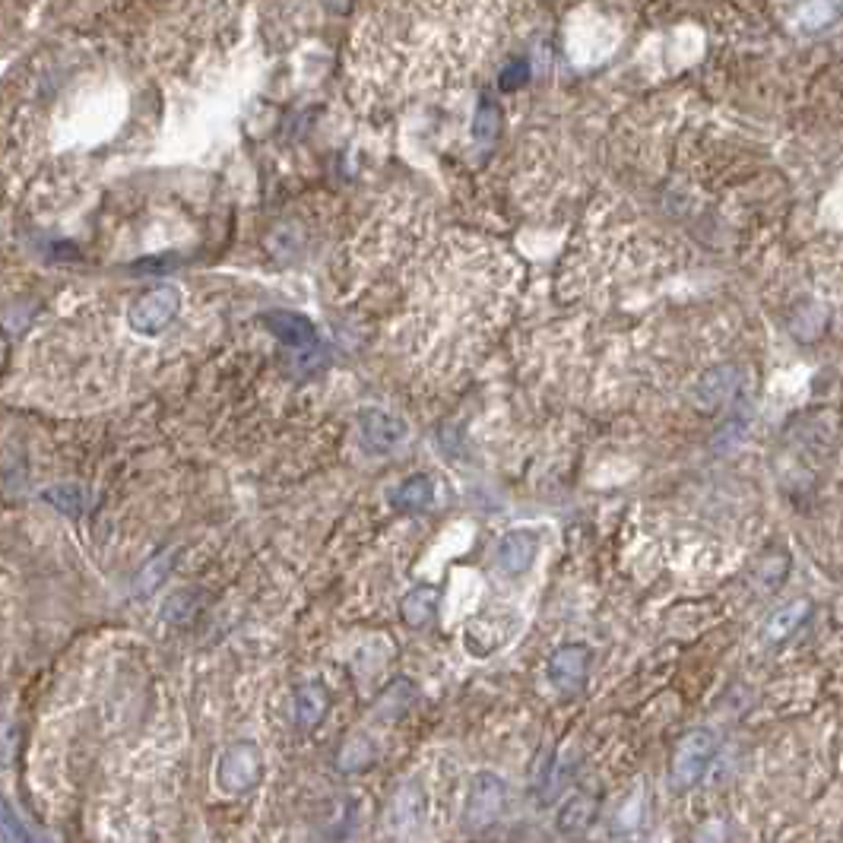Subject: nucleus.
Wrapping results in <instances>:
<instances>
[{
	"instance_id": "obj_3",
	"label": "nucleus",
	"mask_w": 843,
	"mask_h": 843,
	"mask_svg": "<svg viewBox=\"0 0 843 843\" xmlns=\"http://www.w3.org/2000/svg\"><path fill=\"white\" fill-rule=\"evenodd\" d=\"M260 774H264V758H260L257 745L251 742H235L226 748L216 764V783L222 793H248L251 786H257Z\"/></svg>"
},
{
	"instance_id": "obj_15",
	"label": "nucleus",
	"mask_w": 843,
	"mask_h": 843,
	"mask_svg": "<svg viewBox=\"0 0 843 843\" xmlns=\"http://www.w3.org/2000/svg\"><path fill=\"white\" fill-rule=\"evenodd\" d=\"M527 80H530V64H527V61H514L508 70L501 73V89H504V92L520 89Z\"/></svg>"
},
{
	"instance_id": "obj_13",
	"label": "nucleus",
	"mask_w": 843,
	"mask_h": 843,
	"mask_svg": "<svg viewBox=\"0 0 843 843\" xmlns=\"http://www.w3.org/2000/svg\"><path fill=\"white\" fill-rule=\"evenodd\" d=\"M590 821H593V802L584 799V796H574L565 809H561L558 828L561 831H580V828H587Z\"/></svg>"
},
{
	"instance_id": "obj_9",
	"label": "nucleus",
	"mask_w": 843,
	"mask_h": 843,
	"mask_svg": "<svg viewBox=\"0 0 843 843\" xmlns=\"http://www.w3.org/2000/svg\"><path fill=\"white\" fill-rule=\"evenodd\" d=\"M809 615H812V603L809 599H793V603H786L780 606L777 612L767 615V622H764V641L767 644H780L786 638H793V634L809 622Z\"/></svg>"
},
{
	"instance_id": "obj_7",
	"label": "nucleus",
	"mask_w": 843,
	"mask_h": 843,
	"mask_svg": "<svg viewBox=\"0 0 843 843\" xmlns=\"http://www.w3.org/2000/svg\"><path fill=\"white\" fill-rule=\"evenodd\" d=\"M536 555H539V536L533 530H511V533H504L501 542H498V568L504 574H527L533 565H536Z\"/></svg>"
},
{
	"instance_id": "obj_5",
	"label": "nucleus",
	"mask_w": 843,
	"mask_h": 843,
	"mask_svg": "<svg viewBox=\"0 0 843 843\" xmlns=\"http://www.w3.org/2000/svg\"><path fill=\"white\" fill-rule=\"evenodd\" d=\"M422 818H425V793L416 780H409L393 793V799L387 805L384 831L390 837H409L422 824Z\"/></svg>"
},
{
	"instance_id": "obj_14",
	"label": "nucleus",
	"mask_w": 843,
	"mask_h": 843,
	"mask_svg": "<svg viewBox=\"0 0 843 843\" xmlns=\"http://www.w3.org/2000/svg\"><path fill=\"white\" fill-rule=\"evenodd\" d=\"M45 498L64 514H80L83 511V492L77 489V485H54V489L45 492Z\"/></svg>"
},
{
	"instance_id": "obj_11",
	"label": "nucleus",
	"mask_w": 843,
	"mask_h": 843,
	"mask_svg": "<svg viewBox=\"0 0 843 843\" xmlns=\"http://www.w3.org/2000/svg\"><path fill=\"white\" fill-rule=\"evenodd\" d=\"M400 612H403V622L409 628H425L435 618V612H438V590L435 587L409 590L403 596V603H400Z\"/></svg>"
},
{
	"instance_id": "obj_10",
	"label": "nucleus",
	"mask_w": 843,
	"mask_h": 843,
	"mask_svg": "<svg viewBox=\"0 0 843 843\" xmlns=\"http://www.w3.org/2000/svg\"><path fill=\"white\" fill-rule=\"evenodd\" d=\"M432 501H435V482L428 479V476H422V473L403 479L397 489H393V495H390V504L397 511H403V514H419Z\"/></svg>"
},
{
	"instance_id": "obj_6",
	"label": "nucleus",
	"mask_w": 843,
	"mask_h": 843,
	"mask_svg": "<svg viewBox=\"0 0 843 843\" xmlns=\"http://www.w3.org/2000/svg\"><path fill=\"white\" fill-rule=\"evenodd\" d=\"M359 435H362L365 451L390 454L406 441V422L381 409H365L359 416Z\"/></svg>"
},
{
	"instance_id": "obj_1",
	"label": "nucleus",
	"mask_w": 843,
	"mask_h": 843,
	"mask_svg": "<svg viewBox=\"0 0 843 843\" xmlns=\"http://www.w3.org/2000/svg\"><path fill=\"white\" fill-rule=\"evenodd\" d=\"M717 748H720L717 733H710L704 726L688 729V733L676 742V752H672V783H676L679 790H691V786L707 774L710 761L717 758Z\"/></svg>"
},
{
	"instance_id": "obj_4",
	"label": "nucleus",
	"mask_w": 843,
	"mask_h": 843,
	"mask_svg": "<svg viewBox=\"0 0 843 843\" xmlns=\"http://www.w3.org/2000/svg\"><path fill=\"white\" fill-rule=\"evenodd\" d=\"M590 663L593 650L587 644H561L546 663V679L561 695H577L587 685Z\"/></svg>"
},
{
	"instance_id": "obj_8",
	"label": "nucleus",
	"mask_w": 843,
	"mask_h": 843,
	"mask_svg": "<svg viewBox=\"0 0 843 843\" xmlns=\"http://www.w3.org/2000/svg\"><path fill=\"white\" fill-rule=\"evenodd\" d=\"M739 368L736 365H720L714 371H707L704 378L698 381V390H695V400L701 409H717L723 403L733 400V393L739 387Z\"/></svg>"
},
{
	"instance_id": "obj_2",
	"label": "nucleus",
	"mask_w": 843,
	"mask_h": 843,
	"mask_svg": "<svg viewBox=\"0 0 843 843\" xmlns=\"http://www.w3.org/2000/svg\"><path fill=\"white\" fill-rule=\"evenodd\" d=\"M504 799H508V786L498 774L482 771L473 777L470 793H466V805H463V824L466 831H485L501 818L504 812Z\"/></svg>"
},
{
	"instance_id": "obj_12",
	"label": "nucleus",
	"mask_w": 843,
	"mask_h": 843,
	"mask_svg": "<svg viewBox=\"0 0 843 843\" xmlns=\"http://www.w3.org/2000/svg\"><path fill=\"white\" fill-rule=\"evenodd\" d=\"M327 714V691L321 685H305L295 695V723L302 729H314Z\"/></svg>"
}]
</instances>
